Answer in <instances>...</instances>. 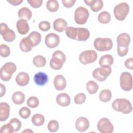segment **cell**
Masks as SVG:
<instances>
[{"instance_id": "obj_5", "label": "cell", "mask_w": 133, "mask_h": 133, "mask_svg": "<svg viewBox=\"0 0 133 133\" xmlns=\"http://www.w3.org/2000/svg\"><path fill=\"white\" fill-rule=\"evenodd\" d=\"M16 64L11 62L5 63L1 68L0 77L2 81L8 82L11 78L12 74L16 71Z\"/></svg>"}, {"instance_id": "obj_46", "label": "cell", "mask_w": 133, "mask_h": 133, "mask_svg": "<svg viewBox=\"0 0 133 133\" xmlns=\"http://www.w3.org/2000/svg\"><path fill=\"white\" fill-rule=\"evenodd\" d=\"M7 1L13 6H18L23 2V0H9Z\"/></svg>"}, {"instance_id": "obj_29", "label": "cell", "mask_w": 133, "mask_h": 133, "mask_svg": "<svg viewBox=\"0 0 133 133\" xmlns=\"http://www.w3.org/2000/svg\"><path fill=\"white\" fill-rule=\"evenodd\" d=\"M32 124L35 126H41L45 122V117L41 114H35L31 118Z\"/></svg>"}, {"instance_id": "obj_36", "label": "cell", "mask_w": 133, "mask_h": 133, "mask_svg": "<svg viewBox=\"0 0 133 133\" xmlns=\"http://www.w3.org/2000/svg\"><path fill=\"white\" fill-rule=\"evenodd\" d=\"M10 54V49L8 46L2 44L0 45V55L4 58L8 57Z\"/></svg>"}, {"instance_id": "obj_20", "label": "cell", "mask_w": 133, "mask_h": 133, "mask_svg": "<svg viewBox=\"0 0 133 133\" xmlns=\"http://www.w3.org/2000/svg\"><path fill=\"white\" fill-rule=\"evenodd\" d=\"M15 81L19 86H25L29 83L30 76L28 73L24 72H21L17 75Z\"/></svg>"}, {"instance_id": "obj_25", "label": "cell", "mask_w": 133, "mask_h": 133, "mask_svg": "<svg viewBox=\"0 0 133 133\" xmlns=\"http://www.w3.org/2000/svg\"><path fill=\"white\" fill-rule=\"evenodd\" d=\"M18 16L20 19L29 21L32 18V12L29 8L23 7L19 10Z\"/></svg>"}, {"instance_id": "obj_39", "label": "cell", "mask_w": 133, "mask_h": 133, "mask_svg": "<svg viewBox=\"0 0 133 133\" xmlns=\"http://www.w3.org/2000/svg\"><path fill=\"white\" fill-rule=\"evenodd\" d=\"M86 99V95L84 93L81 92L77 94L74 98V102L76 104H82L84 103Z\"/></svg>"}, {"instance_id": "obj_15", "label": "cell", "mask_w": 133, "mask_h": 133, "mask_svg": "<svg viewBox=\"0 0 133 133\" xmlns=\"http://www.w3.org/2000/svg\"><path fill=\"white\" fill-rule=\"evenodd\" d=\"M75 127L78 131L84 132L86 131L89 127V120L85 117H79L76 121Z\"/></svg>"}, {"instance_id": "obj_10", "label": "cell", "mask_w": 133, "mask_h": 133, "mask_svg": "<svg viewBox=\"0 0 133 133\" xmlns=\"http://www.w3.org/2000/svg\"><path fill=\"white\" fill-rule=\"evenodd\" d=\"M97 53L93 50H87L82 51L79 56V62L83 64H88L94 62L97 59Z\"/></svg>"}, {"instance_id": "obj_44", "label": "cell", "mask_w": 133, "mask_h": 133, "mask_svg": "<svg viewBox=\"0 0 133 133\" xmlns=\"http://www.w3.org/2000/svg\"><path fill=\"white\" fill-rule=\"evenodd\" d=\"M76 2L75 0H62L63 6L66 8H71L74 6Z\"/></svg>"}, {"instance_id": "obj_17", "label": "cell", "mask_w": 133, "mask_h": 133, "mask_svg": "<svg viewBox=\"0 0 133 133\" xmlns=\"http://www.w3.org/2000/svg\"><path fill=\"white\" fill-rule=\"evenodd\" d=\"M54 85L57 90H63L66 86V81L65 77L60 74L56 75L54 80Z\"/></svg>"}, {"instance_id": "obj_42", "label": "cell", "mask_w": 133, "mask_h": 133, "mask_svg": "<svg viewBox=\"0 0 133 133\" xmlns=\"http://www.w3.org/2000/svg\"><path fill=\"white\" fill-rule=\"evenodd\" d=\"M51 27L50 23L47 21H41L38 24V28L41 31L46 32L50 30Z\"/></svg>"}, {"instance_id": "obj_8", "label": "cell", "mask_w": 133, "mask_h": 133, "mask_svg": "<svg viewBox=\"0 0 133 133\" xmlns=\"http://www.w3.org/2000/svg\"><path fill=\"white\" fill-rule=\"evenodd\" d=\"M111 72L112 69L110 66H101L100 68H98L94 70L92 76L97 81L102 82L106 80Z\"/></svg>"}, {"instance_id": "obj_16", "label": "cell", "mask_w": 133, "mask_h": 133, "mask_svg": "<svg viewBox=\"0 0 133 133\" xmlns=\"http://www.w3.org/2000/svg\"><path fill=\"white\" fill-rule=\"evenodd\" d=\"M34 82L38 86H44L48 81V77L46 73L43 72L36 73L34 76Z\"/></svg>"}, {"instance_id": "obj_40", "label": "cell", "mask_w": 133, "mask_h": 133, "mask_svg": "<svg viewBox=\"0 0 133 133\" xmlns=\"http://www.w3.org/2000/svg\"><path fill=\"white\" fill-rule=\"evenodd\" d=\"M9 123L12 125L15 132L18 131L21 128V121L17 118H13L10 119Z\"/></svg>"}, {"instance_id": "obj_34", "label": "cell", "mask_w": 133, "mask_h": 133, "mask_svg": "<svg viewBox=\"0 0 133 133\" xmlns=\"http://www.w3.org/2000/svg\"><path fill=\"white\" fill-rule=\"evenodd\" d=\"M59 7V4L57 0H48L46 3V8L50 12L57 11Z\"/></svg>"}, {"instance_id": "obj_14", "label": "cell", "mask_w": 133, "mask_h": 133, "mask_svg": "<svg viewBox=\"0 0 133 133\" xmlns=\"http://www.w3.org/2000/svg\"><path fill=\"white\" fill-rule=\"evenodd\" d=\"M59 43L60 37L57 34L54 33H50L45 36V44L48 48H55L58 46Z\"/></svg>"}, {"instance_id": "obj_24", "label": "cell", "mask_w": 133, "mask_h": 133, "mask_svg": "<svg viewBox=\"0 0 133 133\" xmlns=\"http://www.w3.org/2000/svg\"><path fill=\"white\" fill-rule=\"evenodd\" d=\"M67 22L62 18L56 19L53 22L54 29L58 32H62L67 28Z\"/></svg>"}, {"instance_id": "obj_48", "label": "cell", "mask_w": 133, "mask_h": 133, "mask_svg": "<svg viewBox=\"0 0 133 133\" xmlns=\"http://www.w3.org/2000/svg\"><path fill=\"white\" fill-rule=\"evenodd\" d=\"M33 132V131L31 130H30V129H28V128H27L26 129L24 130L23 131H22V132Z\"/></svg>"}, {"instance_id": "obj_45", "label": "cell", "mask_w": 133, "mask_h": 133, "mask_svg": "<svg viewBox=\"0 0 133 133\" xmlns=\"http://www.w3.org/2000/svg\"><path fill=\"white\" fill-rule=\"evenodd\" d=\"M124 65L125 67L128 69H133V59L132 58H130L126 60L124 62Z\"/></svg>"}, {"instance_id": "obj_33", "label": "cell", "mask_w": 133, "mask_h": 133, "mask_svg": "<svg viewBox=\"0 0 133 133\" xmlns=\"http://www.w3.org/2000/svg\"><path fill=\"white\" fill-rule=\"evenodd\" d=\"M33 64L38 68L44 67L46 64V58L41 55L35 56L33 59Z\"/></svg>"}, {"instance_id": "obj_4", "label": "cell", "mask_w": 133, "mask_h": 133, "mask_svg": "<svg viewBox=\"0 0 133 133\" xmlns=\"http://www.w3.org/2000/svg\"><path fill=\"white\" fill-rule=\"evenodd\" d=\"M65 61V54L61 50H56L52 54L49 65L51 69L55 70H59L62 68Z\"/></svg>"}, {"instance_id": "obj_31", "label": "cell", "mask_w": 133, "mask_h": 133, "mask_svg": "<svg viewBox=\"0 0 133 133\" xmlns=\"http://www.w3.org/2000/svg\"><path fill=\"white\" fill-rule=\"evenodd\" d=\"M19 47L20 49L22 51L25 52L30 51L33 48V47L30 44L26 37L23 38L21 40L19 44Z\"/></svg>"}, {"instance_id": "obj_26", "label": "cell", "mask_w": 133, "mask_h": 133, "mask_svg": "<svg viewBox=\"0 0 133 133\" xmlns=\"http://www.w3.org/2000/svg\"><path fill=\"white\" fill-rule=\"evenodd\" d=\"M25 98V95L23 92L18 91L15 92L12 94L11 99L15 104L17 105H20L24 102Z\"/></svg>"}, {"instance_id": "obj_41", "label": "cell", "mask_w": 133, "mask_h": 133, "mask_svg": "<svg viewBox=\"0 0 133 133\" xmlns=\"http://www.w3.org/2000/svg\"><path fill=\"white\" fill-rule=\"evenodd\" d=\"M1 132L2 133H12L15 131L12 125L9 122L2 126Z\"/></svg>"}, {"instance_id": "obj_35", "label": "cell", "mask_w": 133, "mask_h": 133, "mask_svg": "<svg viewBox=\"0 0 133 133\" xmlns=\"http://www.w3.org/2000/svg\"><path fill=\"white\" fill-rule=\"evenodd\" d=\"M59 125L57 121L52 119L50 121L47 125V128L50 132H55L58 131L59 129Z\"/></svg>"}, {"instance_id": "obj_38", "label": "cell", "mask_w": 133, "mask_h": 133, "mask_svg": "<svg viewBox=\"0 0 133 133\" xmlns=\"http://www.w3.org/2000/svg\"><path fill=\"white\" fill-rule=\"evenodd\" d=\"M31 114V110L26 107H23L21 108L19 111V114L21 117L23 119L28 118L30 117Z\"/></svg>"}, {"instance_id": "obj_43", "label": "cell", "mask_w": 133, "mask_h": 133, "mask_svg": "<svg viewBox=\"0 0 133 133\" xmlns=\"http://www.w3.org/2000/svg\"><path fill=\"white\" fill-rule=\"evenodd\" d=\"M27 2L34 8H37L41 7L43 3V0H28Z\"/></svg>"}, {"instance_id": "obj_21", "label": "cell", "mask_w": 133, "mask_h": 133, "mask_svg": "<svg viewBox=\"0 0 133 133\" xmlns=\"http://www.w3.org/2000/svg\"><path fill=\"white\" fill-rule=\"evenodd\" d=\"M57 103L61 107H65L70 105L71 98L70 96L66 93H61L56 97Z\"/></svg>"}, {"instance_id": "obj_11", "label": "cell", "mask_w": 133, "mask_h": 133, "mask_svg": "<svg viewBox=\"0 0 133 133\" xmlns=\"http://www.w3.org/2000/svg\"><path fill=\"white\" fill-rule=\"evenodd\" d=\"M120 86L126 91H129L132 88V77L130 73L123 72L120 76Z\"/></svg>"}, {"instance_id": "obj_13", "label": "cell", "mask_w": 133, "mask_h": 133, "mask_svg": "<svg viewBox=\"0 0 133 133\" xmlns=\"http://www.w3.org/2000/svg\"><path fill=\"white\" fill-rule=\"evenodd\" d=\"M0 34L4 41L7 42H11L15 39L16 34L15 32L10 29L6 23L2 22L0 24Z\"/></svg>"}, {"instance_id": "obj_27", "label": "cell", "mask_w": 133, "mask_h": 133, "mask_svg": "<svg viewBox=\"0 0 133 133\" xmlns=\"http://www.w3.org/2000/svg\"><path fill=\"white\" fill-rule=\"evenodd\" d=\"M114 62V59L111 55H104L102 56L99 61V64L101 66H111Z\"/></svg>"}, {"instance_id": "obj_37", "label": "cell", "mask_w": 133, "mask_h": 133, "mask_svg": "<svg viewBox=\"0 0 133 133\" xmlns=\"http://www.w3.org/2000/svg\"><path fill=\"white\" fill-rule=\"evenodd\" d=\"M38 99L34 96L30 97L27 100V105L31 108H36L39 105Z\"/></svg>"}, {"instance_id": "obj_28", "label": "cell", "mask_w": 133, "mask_h": 133, "mask_svg": "<svg viewBox=\"0 0 133 133\" xmlns=\"http://www.w3.org/2000/svg\"><path fill=\"white\" fill-rule=\"evenodd\" d=\"M112 98L111 91L108 89H103L101 91L99 95V100L103 102L109 101Z\"/></svg>"}, {"instance_id": "obj_7", "label": "cell", "mask_w": 133, "mask_h": 133, "mask_svg": "<svg viewBox=\"0 0 133 133\" xmlns=\"http://www.w3.org/2000/svg\"><path fill=\"white\" fill-rule=\"evenodd\" d=\"M129 11V6L125 2H122L116 5L113 10L115 18L118 21H124Z\"/></svg>"}, {"instance_id": "obj_30", "label": "cell", "mask_w": 133, "mask_h": 133, "mask_svg": "<svg viewBox=\"0 0 133 133\" xmlns=\"http://www.w3.org/2000/svg\"><path fill=\"white\" fill-rule=\"evenodd\" d=\"M111 15L107 11L101 12L98 16V21L102 24H108L111 21Z\"/></svg>"}, {"instance_id": "obj_23", "label": "cell", "mask_w": 133, "mask_h": 133, "mask_svg": "<svg viewBox=\"0 0 133 133\" xmlns=\"http://www.w3.org/2000/svg\"><path fill=\"white\" fill-rule=\"evenodd\" d=\"M26 37L33 47L37 46L40 43L42 38L41 34L37 31L32 32Z\"/></svg>"}, {"instance_id": "obj_2", "label": "cell", "mask_w": 133, "mask_h": 133, "mask_svg": "<svg viewBox=\"0 0 133 133\" xmlns=\"http://www.w3.org/2000/svg\"><path fill=\"white\" fill-rule=\"evenodd\" d=\"M117 52L119 56L124 57L128 52V46L130 42V35L126 33H122L116 38Z\"/></svg>"}, {"instance_id": "obj_6", "label": "cell", "mask_w": 133, "mask_h": 133, "mask_svg": "<svg viewBox=\"0 0 133 133\" xmlns=\"http://www.w3.org/2000/svg\"><path fill=\"white\" fill-rule=\"evenodd\" d=\"M94 46L97 51H109L113 47V42L110 38L98 37L94 40Z\"/></svg>"}, {"instance_id": "obj_32", "label": "cell", "mask_w": 133, "mask_h": 133, "mask_svg": "<svg viewBox=\"0 0 133 133\" xmlns=\"http://www.w3.org/2000/svg\"><path fill=\"white\" fill-rule=\"evenodd\" d=\"M99 89L98 84L94 81H89L86 83V89L90 94H96Z\"/></svg>"}, {"instance_id": "obj_18", "label": "cell", "mask_w": 133, "mask_h": 133, "mask_svg": "<svg viewBox=\"0 0 133 133\" xmlns=\"http://www.w3.org/2000/svg\"><path fill=\"white\" fill-rule=\"evenodd\" d=\"M10 115V106L6 102L0 103V121H6Z\"/></svg>"}, {"instance_id": "obj_9", "label": "cell", "mask_w": 133, "mask_h": 133, "mask_svg": "<svg viewBox=\"0 0 133 133\" xmlns=\"http://www.w3.org/2000/svg\"><path fill=\"white\" fill-rule=\"evenodd\" d=\"M89 16L88 10L85 7L80 6L77 7L74 11V19L75 23L82 25L87 22Z\"/></svg>"}, {"instance_id": "obj_22", "label": "cell", "mask_w": 133, "mask_h": 133, "mask_svg": "<svg viewBox=\"0 0 133 133\" xmlns=\"http://www.w3.org/2000/svg\"><path fill=\"white\" fill-rule=\"evenodd\" d=\"M85 4L90 6L91 10L94 12L100 10L103 6V1L101 0H85Z\"/></svg>"}, {"instance_id": "obj_47", "label": "cell", "mask_w": 133, "mask_h": 133, "mask_svg": "<svg viewBox=\"0 0 133 133\" xmlns=\"http://www.w3.org/2000/svg\"><path fill=\"white\" fill-rule=\"evenodd\" d=\"M0 88H1V92H0V97H3L6 93V87L3 85L2 83L0 84Z\"/></svg>"}, {"instance_id": "obj_3", "label": "cell", "mask_w": 133, "mask_h": 133, "mask_svg": "<svg viewBox=\"0 0 133 133\" xmlns=\"http://www.w3.org/2000/svg\"><path fill=\"white\" fill-rule=\"evenodd\" d=\"M112 108L116 111L127 114L131 112L132 107L129 100L125 98L116 99L112 103Z\"/></svg>"}, {"instance_id": "obj_19", "label": "cell", "mask_w": 133, "mask_h": 133, "mask_svg": "<svg viewBox=\"0 0 133 133\" xmlns=\"http://www.w3.org/2000/svg\"><path fill=\"white\" fill-rule=\"evenodd\" d=\"M16 28L18 33L21 35H25L30 30V26L26 20L20 19L16 23Z\"/></svg>"}, {"instance_id": "obj_12", "label": "cell", "mask_w": 133, "mask_h": 133, "mask_svg": "<svg viewBox=\"0 0 133 133\" xmlns=\"http://www.w3.org/2000/svg\"><path fill=\"white\" fill-rule=\"evenodd\" d=\"M97 129L101 133H112L114 127L110 119L106 117L101 118L97 123Z\"/></svg>"}, {"instance_id": "obj_1", "label": "cell", "mask_w": 133, "mask_h": 133, "mask_svg": "<svg viewBox=\"0 0 133 133\" xmlns=\"http://www.w3.org/2000/svg\"><path fill=\"white\" fill-rule=\"evenodd\" d=\"M65 30L68 37L78 41H86L90 36L89 31L85 28L69 26Z\"/></svg>"}]
</instances>
